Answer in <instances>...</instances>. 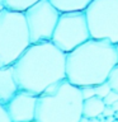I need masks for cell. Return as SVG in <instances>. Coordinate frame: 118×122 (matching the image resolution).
<instances>
[{"mask_svg":"<svg viewBox=\"0 0 118 122\" xmlns=\"http://www.w3.org/2000/svg\"><path fill=\"white\" fill-rule=\"evenodd\" d=\"M0 122H13L6 111L5 104H1V103H0Z\"/></svg>","mask_w":118,"mask_h":122,"instance_id":"obj_16","label":"cell"},{"mask_svg":"<svg viewBox=\"0 0 118 122\" xmlns=\"http://www.w3.org/2000/svg\"><path fill=\"white\" fill-rule=\"evenodd\" d=\"M4 9V6H3V4H1V1H0V11H1Z\"/></svg>","mask_w":118,"mask_h":122,"instance_id":"obj_21","label":"cell"},{"mask_svg":"<svg viewBox=\"0 0 118 122\" xmlns=\"http://www.w3.org/2000/svg\"><path fill=\"white\" fill-rule=\"evenodd\" d=\"M114 114H116V112H114V109L112 108V106H105L104 112H103V116L107 118V117H113Z\"/></svg>","mask_w":118,"mask_h":122,"instance_id":"obj_17","label":"cell"},{"mask_svg":"<svg viewBox=\"0 0 118 122\" xmlns=\"http://www.w3.org/2000/svg\"><path fill=\"white\" fill-rule=\"evenodd\" d=\"M112 108L114 109V112H118V102H116L112 106Z\"/></svg>","mask_w":118,"mask_h":122,"instance_id":"obj_19","label":"cell"},{"mask_svg":"<svg viewBox=\"0 0 118 122\" xmlns=\"http://www.w3.org/2000/svg\"><path fill=\"white\" fill-rule=\"evenodd\" d=\"M90 38L89 27L84 11L61 13L52 36V42L56 47L65 53H69Z\"/></svg>","mask_w":118,"mask_h":122,"instance_id":"obj_6","label":"cell"},{"mask_svg":"<svg viewBox=\"0 0 118 122\" xmlns=\"http://www.w3.org/2000/svg\"><path fill=\"white\" fill-rule=\"evenodd\" d=\"M61 13L84 11L93 0H49Z\"/></svg>","mask_w":118,"mask_h":122,"instance_id":"obj_11","label":"cell"},{"mask_svg":"<svg viewBox=\"0 0 118 122\" xmlns=\"http://www.w3.org/2000/svg\"><path fill=\"white\" fill-rule=\"evenodd\" d=\"M19 90L18 83L14 76L13 65L0 67V103L6 104Z\"/></svg>","mask_w":118,"mask_h":122,"instance_id":"obj_9","label":"cell"},{"mask_svg":"<svg viewBox=\"0 0 118 122\" xmlns=\"http://www.w3.org/2000/svg\"><path fill=\"white\" fill-rule=\"evenodd\" d=\"M4 6V9L8 10H14V11H24L36 4L38 0H0Z\"/></svg>","mask_w":118,"mask_h":122,"instance_id":"obj_13","label":"cell"},{"mask_svg":"<svg viewBox=\"0 0 118 122\" xmlns=\"http://www.w3.org/2000/svg\"><path fill=\"white\" fill-rule=\"evenodd\" d=\"M32 45L23 11H0V67L11 66Z\"/></svg>","mask_w":118,"mask_h":122,"instance_id":"obj_4","label":"cell"},{"mask_svg":"<svg viewBox=\"0 0 118 122\" xmlns=\"http://www.w3.org/2000/svg\"><path fill=\"white\" fill-rule=\"evenodd\" d=\"M107 81H108L109 86L112 88V90H114V92H117V93H118V65L113 69L112 71H110V74L108 76V79H107Z\"/></svg>","mask_w":118,"mask_h":122,"instance_id":"obj_14","label":"cell"},{"mask_svg":"<svg viewBox=\"0 0 118 122\" xmlns=\"http://www.w3.org/2000/svg\"><path fill=\"white\" fill-rule=\"evenodd\" d=\"M38 95L20 90L5 104L6 111L13 122H34L36 120Z\"/></svg>","mask_w":118,"mask_h":122,"instance_id":"obj_8","label":"cell"},{"mask_svg":"<svg viewBox=\"0 0 118 122\" xmlns=\"http://www.w3.org/2000/svg\"><path fill=\"white\" fill-rule=\"evenodd\" d=\"M116 47H117V53H118V45H117V46H116Z\"/></svg>","mask_w":118,"mask_h":122,"instance_id":"obj_22","label":"cell"},{"mask_svg":"<svg viewBox=\"0 0 118 122\" xmlns=\"http://www.w3.org/2000/svg\"><path fill=\"white\" fill-rule=\"evenodd\" d=\"M90 121V118H88V117H85V116H83L81 117V120H80L79 122H89Z\"/></svg>","mask_w":118,"mask_h":122,"instance_id":"obj_18","label":"cell"},{"mask_svg":"<svg viewBox=\"0 0 118 122\" xmlns=\"http://www.w3.org/2000/svg\"><path fill=\"white\" fill-rule=\"evenodd\" d=\"M118 65L117 47L109 41L90 38L74 51L66 53V79L83 88L107 81Z\"/></svg>","mask_w":118,"mask_h":122,"instance_id":"obj_2","label":"cell"},{"mask_svg":"<svg viewBox=\"0 0 118 122\" xmlns=\"http://www.w3.org/2000/svg\"><path fill=\"white\" fill-rule=\"evenodd\" d=\"M104 108H105V103L103 101V98L91 97L84 101L83 116H85L88 118H98L104 112Z\"/></svg>","mask_w":118,"mask_h":122,"instance_id":"obj_10","label":"cell"},{"mask_svg":"<svg viewBox=\"0 0 118 122\" xmlns=\"http://www.w3.org/2000/svg\"><path fill=\"white\" fill-rule=\"evenodd\" d=\"M13 70L19 89L39 95L66 79V53L52 41L32 43L15 61Z\"/></svg>","mask_w":118,"mask_h":122,"instance_id":"obj_1","label":"cell"},{"mask_svg":"<svg viewBox=\"0 0 118 122\" xmlns=\"http://www.w3.org/2000/svg\"><path fill=\"white\" fill-rule=\"evenodd\" d=\"M89 122H102L99 118H90V121Z\"/></svg>","mask_w":118,"mask_h":122,"instance_id":"obj_20","label":"cell"},{"mask_svg":"<svg viewBox=\"0 0 118 122\" xmlns=\"http://www.w3.org/2000/svg\"><path fill=\"white\" fill-rule=\"evenodd\" d=\"M103 101H104L105 106H113L116 102H118V93L114 90H110L108 94H107V97L103 98Z\"/></svg>","mask_w":118,"mask_h":122,"instance_id":"obj_15","label":"cell"},{"mask_svg":"<svg viewBox=\"0 0 118 122\" xmlns=\"http://www.w3.org/2000/svg\"><path fill=\"white\" fill-rule=\"evenodd\" d=\"M32 43L52 41L61 11L49 0H38L24 11Z\"/></svg>","mask_w":118,"mask_h":122,"instance_id":"obj_7","label":"cell"},{"mask_svg":"<svg viewBox=\"0 0 118 122\" xmlns=\"http://www.w3.org/2000/svg\"><path fill=\"white\" fill-rule=\"evenodd\" d=\"M112 90V88L109 86L108 81H104L98 85H89V86H83L81 88V93L85 99H89L91 97H99V98H104L107 97V94Z\"/></svg>","mask_w":118,"mask_h":122,"instance_id":"obj_12","label":"cell"},{"mask_svg":"<svg viewBox=\"0 0 118 122\" xmlns=\"http://www.w3.org/2000/svg\"><path fill=\"white\" fill-rule=\"evenodd\" d=\"M83 106L81 88L61 80L38 95L34 122H79Z\"/></svg>","mask_w":118,"mask_h":122,"instance_id":"obj_3","label":"cell"},{"mask_svg":"<svg viewBox=\"0 0 118 122\" xmlns=\"http://www.w3.org/2000/svg\"><path fill=\"white\" fill-rule=\"evenodd\" d=\"M84 13L93 40L118 45V0H93Z\"/></svg>","mask_w":118,"mask_h":122,"instance_id":"obj_5","label":"cell"}]
</instances>
